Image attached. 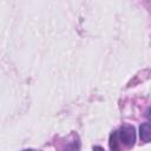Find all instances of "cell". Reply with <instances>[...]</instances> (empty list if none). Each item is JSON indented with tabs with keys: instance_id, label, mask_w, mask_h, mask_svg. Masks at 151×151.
<instances>
[{
	"instance_id": "1",
	"label": "cell",
	"mask_w": 151,
	"mask_h": 151,
	"mask_svg": "<svg viewBox=\"0 0 151 151\" xmlns=\"http://www.w3.org/2000/svg\"><path fill=\"white\" fill-rule=\"evenodd\" d=\"M116 136L120 149H131L136 142V129L130 124H124L116 131Z\"/></svg>"
},
{
	"instance_id": "2",
	"label": "cell",
	"mask_w": 151,
	"mask_h": 151,
	"mask_svg": "<svg viewBox=\"0 0 151 151\" xmlns=\"http://www.w3.org/2000/svg\"><path fill=\"white\" fill-rule=\"evenodd\" d=\"M139 136L140 139L144 143H149L150 142V137H151V124L149 122H145L140 125L139 127Z\"/></svg>"
},
{
	"instance_id": "3",
	"label": "cell",
	"mask_w": 151,
	"mask_h": 151,
	"mask_svg": "<svg viewBox=\"0 0 151 151\" xmlns=\"http://www.w3.org/2000/svg\"><path fill=\"white\" fill-rule=\"evenodd\" d=\"M93 151H105L101 146H93Z\"/></svg>"
},
{
	"instance_id": "4",
	"label": "cell",
	"mask_w": 151,
	"mask_h": 151,
	"mask_svg": "<svg viewBox=\"0 0 151 151\" xmlns=\"http://www.w3.org/2000/svg\"><path fill=\"white\" fill-rule=\"evenodd\" d=\"M22 151H33V150H31V149H28V150H22Z\"/></svg>"
}]
</instances>
